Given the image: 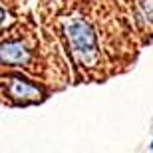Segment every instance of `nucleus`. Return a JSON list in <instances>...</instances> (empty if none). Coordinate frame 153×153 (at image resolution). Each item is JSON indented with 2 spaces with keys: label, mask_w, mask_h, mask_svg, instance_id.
Instances as JSON below:
<instances>
[{
  "label": "nucleus",
  "mask_w": 153,
  "mask_h": 153,
  "mask_svg": "<svg viewBox=\"0 0 153 153\" xmlns=\"http://www.w3.org/2000/svg\"><path fill=\"white\" fill-rule=\"evenodd\" d=\"M141 10H143V14L153 22V0H143L141 2Z\"/></svg>",
  "instance_id": "obj_4"
},
{
  "label": "nucleus",
  "mask_w": 153,
  "mask_h": 153,
  "mask_svg": "<svg viewBox=\"0 0 153 153\" xmlns=\"http://www.w3.org/2000/svg\"><path fill=\"white\" fill-rule=\"evenodd\" d=\"M151 147H153V143H151Z\"/></svg>",
  "instance_id": "obj_6"
},
{
  "label": "nucleus",
  "mask_w": 153,
  "mask_h": 153,
  "mask_svg": "<svg viewBox=\"0 0 153 153\" xmlns=\"http://www.w3.org/2000/svg\"><path fill=\"white\" fill-rule=\"evenodd\" d=\"M10 96L16 102H38L42 97V90L36 88L32 82L24 78H12L10 82Z\"/></svg>",
  "instance_id": "obj_3"
},
{
  "label": "nucleus",
  "mask_w": 153,
  "mask_h": 153,
  "mask_svg": "<svg viewBox=\"0 0 153 153\" xmlns=\"http://www.w3.org/2000/svg\"><path fill=\"white\" fill-rule=\"evenodd\" d=\"M0 62L10 66H24L30 62V50L22 42H4L0 46Z\"/></svg>",
  "instance_id": "obj_2"
},
{
  "label": "nucleus",
  "mask_w": 153,
  "mask_h": 153,
  "mask_svg": "<svg viewBox=\"0 0 153 153\" xmlns=\"http://www.w3.org/2000/svg\"><path fill=\"white\" fill-rule=\"evenodd\" d=\"M4 22V10H2V8H0V24Z\"/></svg>",
  "instance_id": "obj_5"
},
{
  "label": "nucleus",
  "mask_w": 153,
  "mask_h": 153,
  "mask_svg": "<svg viewBox=\"0 0 153 153\" xmlns=\"http://www.w3.org/2000/svg\"><path fill=\"white\" fill-rule=\"evenodd\" d=\"M70 44L74 50V56L82 64H94L97 58V44H96V34L88 22L82 18H76L66 26Z\"/></svg>",
  "instance_id": "obj_1"
}]
</instances>
